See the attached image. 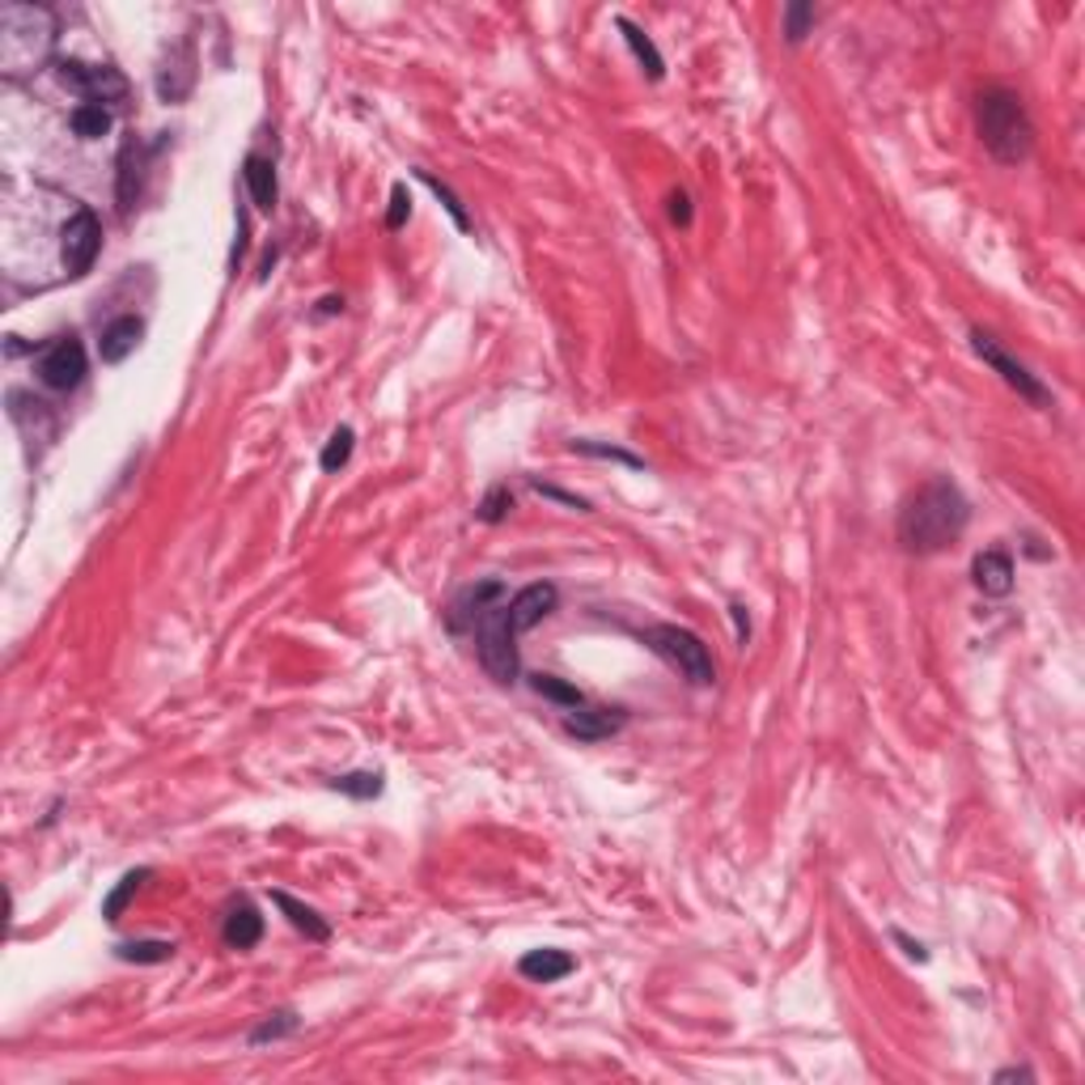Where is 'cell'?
<instances>
[{
	"instance_id": "1",
	"label": "cell",
	"mask_w": 1085,
	"mask_h": 1085,
	"mask_svg": "<svg viewBox=\"0 0 1085 1085\" xmlns=\"http://www.w3.org/2000/svg\"><path fill=\"white\" fill-rule=\"evenodd\" d=\"M971 504L963 497V488L950 475H932L929 484H921L903 509H899V542L912 556H932L946 551L950 542H959V535L967 531Z\"/></svg>"
},
{
	"instance_id": "2",
	"label": "cell",
	"mask_w": 1085,
	"mask_h": 1085,
	"mask_svg": "<svg viewBox=\"0 0 1085 1085\" xmlns=\"http://www.w3.org/2000/svg\"><path fill=\"white\" fill-rule=\"evenodd\" d=\"M56 51V13L42 4H0V73L31 77Z\"/></svg>"
},
{
	"instance_id": "3",
	"label": "cell",
	"mask_w": 1085,
	"mask_h": 1085,
	"mask_svg": "<svg viewBox=\"0 0 1085 1085\" xmlns=\"http://www.w3.org/2000/svg\"><path fill=\"white\" fill-rule=\"evenodd\" d=\"M975 127H979L984 149L997 157L1001 166H1017V161L1031 157L1035 127H1031L1026 107H1022L1017 94H1009V89H984L979 102H975Z\"/></svg>"
},
{
	"instance_id": "4",
	"label": "cell",
	"mask_w": 1085,
	"mask_h": 1085,
	"mask_svg": "<svg viewBox=\"0 0 1085 1085\" xmlns=\"http://www.w3.org/2000/svg\"><path fill=\"white\" fill-rule=\"evenodd\" d=\"M641 641H645L670 670H679L692 687H712L717 666H712V654H708V645L699 641L696 632H687V627H679V623H654V627L641 632Z\"/></svg>"
},
{
	"instance_id": "5",
	"label": "cell",
	"mask_w": 1085,
	"mask_h": 1085,
	"mask_svg": "<svg viewBox=\"0 0 1085 1085\" xmlns=\"http://www.w3.org/2000/svg\"><path fill=\"white\" fill-rule=\"evenodd\" d=\"M471 632H475L479 666H484L501 687H509V683L517 679V670H522V661H517V632H513V623H509V598L492 602L479 620L471 623Z\"/></svg>"
},
{
	"instance_id": "6",
	"label": "cell",
	"mask_w": 1085,
	"mask_h": 1085,
	"mask_svg": "<svg viewBox=\"0 0 1085 1085\" xmlns=\"http://www.w3.org/2000/svg\"><path fill=\"white\" fill-rule=\"evenodd\" d=\"M98 251H102V225H98L94 208L73 204V212H69L64 225H60V268H64V276H69V280H81L85 271L94 268Z\"/></svg>"
},
{
	"instance_id": "7",
	"label": "cell",
	"mask_w": 1085,
	"mask_h": 1085,
	"mask_svg": "<svg viewBox=\"0 0 1085 1085\" xmlns=\"http://www.w3.org/2000/svg\"><path fill=\"white\" fill-rule=\"evenodd\" d=\"M35 374H39L42 387L56 390V394H69V390H77L81 382H85V374H89V356H85V344H81L77 336H56L51 344H42Z\"/></svg>"
},
{
	"instance_id": "8",
	"label": "cell",
	"mask_w": 1085,
	"mask_h": 1085,
	"mask_svg": "<svg viewBox=\"0 0 1085 1085\" xmlns=\"http://www.w3.org/2000/svg\"><path fill=\"white\" fill-rule=\"evenodd\" d=\"M60 81L77 94L81 102H102V107H115L127 98V77L111 69V64H85V60H60L56 64Z\"/></svg>"
},
{
	"instance_id": "9",
	"label": "cell",
	"mask_w": 1085,
	"mask_h": 1085,
	"mask_svg": "<svg viewBox=\"0 0 1085 1085\" xmlns=\"http://www.w3.org/2000/svg\"><path fill=\"white\" fill-rule=\"evenodd\" d=\"M971 349H975V356H979L984 365H992V369L1001 374V382L1017 390V394H1022V399H1026L1031 407H1047V403H1051V394H1047L1044 382H1039V378H1035V374H1031V369H1026L1022 361H1013V356H1009V352L1001 349V344H997V340H992L988 331H979V327H975V331H971Z\"/></svg>"
},
{
	"instance_id": "10",
	"label": "cell",
	"mask_w": 1085,
	"mask_h": 1085,
	"mask_svg": "<svg viewBox=\"0 0 1085 1085\" xmlns=\"http://www.w3.org/2000/svg\"><path fill=\"white\" fill-rule=\"evenodd\" d=\"M556 602H560V589L551 582H535L526 585V589H517L513 598H509V623H513V632L522 636V632H531L539 620H547L551 611H556Z\"/></svg>"
},
{
	"instance_id": "11",
	"label": "cell",
	"mask_w": 1085,
	"mask_h": 1085,
	"mask_svg": "<svg viewBox=\"0 0 1085 1085\" xmlns=\"http://www.w3.org/2000/svg\"><path fill=\"white\" fill-rule=\"evenodd\" d=\"M195 85V51L192 42H179L174 56L157 69V98L161 102H183Z\"/></svg>"
},
{
	"instance_id": "12",
	"label": "cell",
	"mask_w": 1085,
	"mask_h": 1085,
	"mask_svg": "<svg viewBox=\"0 0 1085 1085\" xmlns=\"http://www.w3.org/2000/svg\"><path fill=\"white\" fill-rule=\"evenodd\" d=\"M623 708H573L569 717H564V734H573L577 742H602V737H611L615 730H623Z\"/></svg>"
},
{
	"instance_id": "13",
	"label": "cell",
	"mask_w": 1085,
	"mask_h": 1085,
	"mask_svg": "<svg viewBox=\"0 0 1085 1085\" xmlns=\"http://www.w3.org/2000/svg\"><path fill=\"white\" fill-rule=\"evenodd\" d=\"M141 340H145V322H141L136 314H123L115 322H107V327H102V340H98L102 365H123L132 352L141 349Z\"/></svg>"
},
{
	"instance_id": "14",
	"label": "cell",
	"mask_w": 1085,
	"mask_h": 1085,
	"mask_svg": "<svg viewBox=\"0 0 1085 1085\" xmlns=\"http://www.w3.org/2000/svg\"><path fill=\"white\" fill-rule=\"evenodd\" d=\"M971 577H975V589L984 598H1005L1009 589H1013V560H1009V551H1001V547L979 551L975 564H971Z\"/></svg>"
},
{
	"instance_id": "15",
	"label": "cell",
	"mask_w": 1085,
	"mask_h": 1085,
	"mask_svg": "<svg viewBox=\"0 0 1085 1085\" xmlns=\"http://www.w3.org/2000/svg\"><path fill=\"white\" fill-rule=\"evenodd\" d=\"M504 598V585L501 582H479V585H466L463 594L450 602V627L454 632H471V623L479 620L492 602H501Z\"/></svg>"
},
{
	"instance_id": "16",
	"label": "cell",
	"mask_w": 1085,
	"mask_h": 1085,
	"mask_svg": "<svg viewBox=\"0 0 1085 1085\" xmlns=\"http://www.w3.org/2000/svg\"><path fill=\"white\" fill-rule=\"evenodd\" d=\"M221 937H225L230 950H255L264 941V916H259V907L246 903V899H237L230 907V916H225V925H221Z\"/></svg>"
},
{
	"instance_id": "17",
	"label": "cell",
	"mask_w": 1085,
	"mask_h": 1085,
	"mask_svg": "<svg viewBox=\"0 0 1085 1085\" xmlns=\"http://www.w3.org/2000/svg\"><path fill=\"white\" fill-rule=\"evenodd\" d=\"M242 183H246L251 204H255L259 212H271V208H276L280 183H276V166H271L268 157H259V154L246 157V161H242Z\"/></svg>"
},
{
	"instance_id": "18",
	"label": "cell",
	"mask_w": 1085,
	"mask_h": 1085,
	"mask_svg": "<svg viewBox=\"0 0 1085 1085\" xmlns=\"http://www.w3.org/2000/svg\"><path fill=\"white\" fill-rule=\"evenodd\" d=\"M517 971H522L526 979H535V984H560L564 975L577 971V963H573L564 950H531V954H522Z\"/></svg>"
},
{
	"instance_id": "19",
	"label": "cell",
	"mask_w": 1085,
	"mask_h": 1085,
	"mask_svg": "<svg viewBox=\"0 0 1085 1085\" xmlns=\"http://www.w3.org/2000/svg\"><path fill=\"white\" fill-rule=\"evenodd\" d=\"M141 170H145V154H141V145H136V141H127V145L119 149V187H115L119 212H132V208H136V195H141Z\"/></svg>"
},
{
	"instance_id": "20",
	"label": "cell",
	"mask_w": 1085,
	"mask_h": 1085,
	"mask_svg": "<svg viewBox=\"0 0 1085 1085\" xmlns=\"http://www.w3.org/2000/svg\"><path fill=\"white\" fill-rule=\"evenodd\" d=\"M271 903L289 916V925H293V929L306 932L310 941H327V937H331V925L314 912L310 903H302V899H293V894H284V891H271Z\"/></svg>"
},
{
	"instance_id": "21",
	"label": "cell",
	"mask_w": 1085,
	"mask_h": 1085,
	"mask_svg": "<svg viewBox=\"0 0 1085 1085\" xmlns=\"http://www.w3.org/2000/svg\"><path fill=\"white\" fill-rule=\"evenodd\" d=\"M615 26H620L623 42L632 47V56H636V64L649 73V81H661L666 77V60H661V51L654 47V39L636 26V22H627V17H615Z\"/></svg>"
},
{
	"instance_id": "22",
	"label": "cell",
	"mask_w": 1085,
	"mask_h": 1085,
	"mask_svg": "<svg viewBox=\"0 0 1085 1085\" xmlns=\"http://www.w3.org/2000/svg\"><path fill=\"white\" fill-rule=\"evenodd\" d=\"M69 127H73L77 141H102V136H111V127H115V111L102 107V102H81L77 111L69 115Z\"/></svg>"
},
{
	"instance_id": "23",
	"label": "cell",
	"mask_w": 1085,
	"mask_h": 1085,
	"mask_svg": "<svg viewBox=\"0 0 1085 1085\" xmlns=\"http://www.w3.org/2000/svg\"><path fill=\"white\" fill-rule=\"evenodd\" d=\"M149 878H154V869H127V874H123V878H119V882H115V891H111V894H107V899H102V921H107V925H115V921H123L127 903H132V899L141 894V887H145Z\"/></svg>"
},
{
	"instance_id": "24",
	"label": "cell",
	"mask_w": 1085,
	"mask_h": 1085,
	"mask_svg": "<svg viewBox=\"0 0 1085 1085\" xmlns=\"http://www.w3.org/2000/svg\"><path fill=\"white\" fill-rule=\"evenodd\" d=\"M331 789L352 797V802H374V797H382L387 780H382V772H344L331 776Z\"/></svg>"
},
{
	"instance_id": "25",
	"label": "cell",
	"mask_w": 1085,
	"mask_h": 1085,
	"mask_svg": "<svg viewBox=\"0 0 1085 1085\" xmlns=\"http://www.w3.org/2000/svg\"><path fill=\"white\" fill-rule=\"evenodd\" d=\"M119 963H136V967H154V963H170L174 959V941H123L115 946Z\"/></svg>"
},
{
	"instance_id": "26",
	"label": "cell",
	"mask_w": 1085,
	"mask_h": 1085,
	"mask_svg": "<svg viewBox=\"0 0 1085 1085\" xmlns=\"http://www.w3.org/2000/svg\"><path fill=\"white\" fill-rule=\"evenodd\" d=\"M297 1026H302V1017L293 1013V1009H276L268 1013L255 1031H251V1047H264V1044H276V1039H289V1035H297Z\"/></svg>"
},
{
	"instance_id": "27",
	"label": "cell",
	"mask_w": 1085,
	"mask_h": 1085,
	"mask_svg": "<svg viewBox=\"0 0 1085 1085\" xmlns=\"http://www.w3.org/2000/svg\"><path fill=\"white\" fill-rule=\"evenodd\" d=\"M531 687L539 692L542 699H551V704H560V708H582L585 704V692L582 687H573V683H564V679H556V674H535L531 679Z\"/></svg>"
},
{
	"instance_id": "28",
	"label": "cell",
	"mask_w": 1085,
	"mask_h": 1085,
	"mask_svg": "<svg viewBox=\"0 0 1085 1085\" xmlns=\"http://www.w3.org/2000/svg\"><path fill=\"white\" fill-rule=\"evenodd\" d=\"M352 446H356V432H352L349 425H340L336 432H331V441L322 446V454H318V466H322L327 475H336V471H340V466L352 459Z\"/></svg>"
},
{
	"instance_id": "29",
	"label": "cell",
	"mask_w": 1085,
	"mask_h": 1085,
	"mask_svg": "<svg viewBox=\"0 0 1085 1085\" xmlns=\"http://www.w3.org/2000/svg\"><path fill=\"white\" fill-rule=\"evenodd\" d=\"M573 454H589V459H611V463H623V466H632V471H641V466H645V459H641V454H632V450H623V446H607V441H589V437L573 441Z\"/></svg>"
},
{
	"instance_id": "30",
	"label": "cell",
	"mask_w": 1085,
	"mask_h": 1085,
	"mask_svg": "<svg viewBox=\"0 0 1085 1085\" xmlns=\"http://www.w3.org/2000/svg\"><path fill=\"white\" fill-rule=\"evenodd\" d=\"M416 179H420V183H425L428 192H432V195H437V199H441V204H446V212L454 217V225H459V230H463V233H471V217H466V208H463V204H459V195L450 192V187H446V183H441L437 174H428V170H416Z\"/></svg>"
},
{
	"instance_id": "31",
	"label": "cell",
	"mask_w": 1085,
	"mask_h": 1085,
	"mask_svg": "<svg viewBox=\"0 0 1085 1085\" xmlns=\"http://www.w3.org/2000/svg\"><path fill=\"white\" fill-rule=\"evenodd\" d=\"M814 31V4H806V0H793L789 9H784V39L793 42H806V35Z\"/></svg>"
},
{
	"instance_id": "32",
	"label": "cell",
	"mask_w": 1085,
	"mask_h": 1085,
	"mask_svg": "<svg viewBox=\"0 0 1085 1085\" xmlns=\"http://www.w3.org/2000/svg\"><path fill=\"white\" fill-rule=\"evenodd\" d=\"M513 509V492L504 488V484H497V488H488L484 492V501H479V509H475V517L479 522H488V526H497V522H504V513Z\"/></svg>"
},
{
	"instance_id": "33",
	"label": "cell",
	"mask_w": 1085,
	"mask_h": 1085,
	"mask_svg": "<svg viewBox=\"0 0 1085 1085\" xmlns=\"http://www.w3.org/2000/svg\"><path fill=\"white\" fill-rule=\"evenodd\" d=\"M407 217H412V192H407L403 183H394V187H390L387 230H403V225H407Z\"/></svg>"
},
{
	"instance_id": "34",
	"label": "cell",
	"mask_w": 1085,
	"mask_h": 1085,
	"mask_svg": "<svg viewBox=\"0 0 1085 1085\" xmlns=\"http://www.w3.org/2000/svg\"><path fill=\"white\" fill-rule=\"evenodd\" d=\"M531 488H535L539 497H551V501H560V504H569V509H577V513H589V501H585V497L560 492V488H551V484H539V479H531Z\"/></svg>"
},
{
	"instance_id": "35",
	"label": "cell",
	"mask_w": 1085,
	"mask_h": 1085,
	"mask_svg": "<svg viewBox=\"0 0 1085 1085\" xmlns=\"http://www.w3.org/2000/svg\"><path fill=\"white\" fill-rule=\"evenodd\" d=\"M670 221H674V225H683V230L692 225V199H687L683 192H670Z\"/></svg>"
},
{
	"instance_id": "36",
	"label": "cell",
	"mask_w": 1085,
	"mask_h": 1085,
	"mask_svg": "<svg viewBox=\"0 0 1085 1085\" xmlns=\"http://www.w3.org/2000/svg\"><path fill=\"white\" fill-rule=\"evenodd\" d=\"M891 937H894V946H903V954H907V959H916V963H929V950H925L921 941H912V937H907L903 929H894Z\"/></svg>"
},
{
	"instance_id": "37",
	"label": "cell",
	"mask_w": 1085,
	"mask_h": 1085,
	"mask_svg": "<svg viewBox=\"0 0 1085 1085\" xmlns=\"http://www.w3.org/2000/svg\"><path fill=\"white\" fill-rule=\"evenodd\" d=\"M730 615H734V627H737V645H746V636H751V620H746V607L734 602L730 607Z\"/></svg>"
},
{
	"instance_id": "38",
	"label": "cell",
	"mask_w": 1085,
	"mask_h": 1085,
	"mask_svg": "<svg viewBox=\"0 0 1085 1085\" xmlns=\"http://www.w3.org/2000/svg\"><path fill=\"white\" fill-rule=\"evenodd\" d=\"M997 1085H1005V1082H1035V1073L1031 1069H1001L997 1077H992Z\"/></svg>"
}]
</instances>
